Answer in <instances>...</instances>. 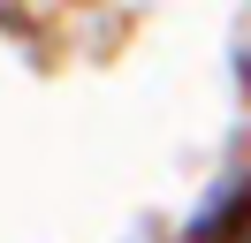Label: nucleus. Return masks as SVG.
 Masks as SVG:
<instances>
[{"instance_id": "1", "label": "nucleus", "mask_w": 251, "mask_h": 243, "mask_svg": "<svg viewBox=\"0 0 251 243\" xmlns=\"http://www.w3.org/2000/svg\"><path fill=\"white\" fill-rule=\"evenodd\" d=\"M228 243H251V213H244V228H236V236H228Z\"/></svg>"}]
</instances>
